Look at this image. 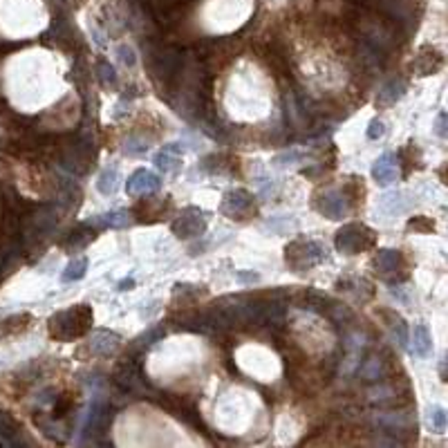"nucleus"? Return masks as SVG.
<instances>
[{
    "mask_svg": "<svg viewBox=\"0 0 448 448\" xmlns=\"http://www.w3.org/2000/svg\"><path fill=\"white\" fill-rule=\"evenodd\" d=\"M54 155L58 159V164L67 168L74 175H85L90 171V166L94 162V146L90 142V137L69 133L63 137H54Z\"/></svg>",
    "mask_w": 448,
    "mask_h": 448,
    "instance_id": "nucleus-1",
    "label": "nucleus"
},
{
    "mask_svg": "<svg viewBox=\"0 0 448 448\" xmlns=\"http://www.w3.org/2000/svg\"><path fill=\"white\" fill-rule=\"evenodd\" d=\"M94 323V314L92 307L81 303L74 305L69 310L56 312L47 323L49 336L56 338V341H74V338H81L90 332V327Z\"/></svg>",
    "mask_w": 448,
    "mask_h": 448,
    "instance_id": "nucleus-2",
    "label": "nucleus"
},
{
    "mask_svg": "<svg viewBox=\"0 0 448 448\" xmlns=\"http://www.w3.org/2000/svg\"><path fill=\"white\" fill-rule=\"evenodd\" d=\"M323 260H327V249L316 240L298 238V240H292L285 249V263L296 274H303Z\"/></svg>",
    "mask_w": 448,
    "mask_h": 448,
    "instance_id": "nucleus-3",
    "label": "nucleus"
},
{
    "mask_svg": "<svg viewBox=\"0 0 448 448\" xmlns=\"http://www.w3.org/2000/svg\"><path fill=\"white\" fill-rule=\"evenodd\" d=\"M334 242H336V249L341 254L354 256V254H361V251H367V249H372L376 244V233L370 226L352 222V224H345L343 229H338Z\"/></svg>",
    "mask_w": 448,
    "mask_h": 448,
    "instance_id": "nucleus-4",
    "label": "nucleus"
},
{
    "mask_svg": "<svg viewBox=\"0 0 448 448\" xmlns=\"http://www.w3.org/2000/svg\"><path fill=\"white\" fill-rule=\"evenodd\" d=\"M372 265L381 281L390 283V285L406 281V276H408L404 256H401V251H395V249H379Z\"/></svg>",
    "mask_w": 448,
    "mask_h": 448,
    "instance_id": "nucleus-5",
    "label": "nucleus"
},
{
    "mask_svg": "<svg viewBox=\"0 0 448 448\" xmlns=\"http://www.w3.org/2000/svg\"><path fill=\"white\" fill-rule=\"evenodd\" d=\"M162 408H166L168 413H173L177 420L186 422L188 426H195V428H204L200 415H197V408L195 401L188 399L186 395H173V392H159V397L155 399Z\"/></svg>",
    "mask_w": 448,
    "mask_h": 448,
    "instance_id": "nucleus-6",
    "label": "nucleus"
},
{
    "mask_svg": "<svg viewBox=\"0 0 448 448\" xmlns=\"http://www.w3.org/2000/svg\"><path fill=\"white\" fill-rule=\"evenodd\" d=\"M113 383H115L124 395L137 392L139 388L148 385V381L144 379V372H142V363H139L137 358H133V356L122 358V363H119V365L115 367V372H113Z\"/></svg>",
    "mask_w": 448,
    "mask_h": 448,
    "instance_id": "nucleus-7",
    "label": "nucleus"
},
{
    "mask_svg": "<svg viewBox=\"0 0 448 448\" xmlns=\"http://www.w3.org/2000/svg\"><path fill=\"white\" fill-rule=\"evenodd\" d=\"M204 231H206V213L197 206L184 208L173 222V233L179 240H193V238L204 235Z\"/></svg>",
    "mask_w": 448,
    "mask_h": 448,
    "instance_id": "nucleus-8",
    "label": "nucleus"
},
{
    "mask_svg": "<svg viewBox=\"0 0 448 448\" xmlns=\"http://www.w3.org/2000/svg\"><path fill=\"white\" fill-rule=\"evenodd\" d=\"M316 211L330 217V220H343L350 211V200H347V195L343 191H338V188H327L325 193H321L316 197Z\"/></svg>",
    "mask_w": 448,
    "mask_h": 448,
    "instance_id": "nucleus-9",
    "label": "nucleus"
},
{
    "mask_svg": "<svg viewBox=\"0 0 448 448\" xmlns=\"http://www.w3.org/2000/svg\"><path fill=\"white\" fill-rule=\"evenodd\" d=\"M220 211L226 217H231V220H244V217L254 211V195L244 191V188H231V191H226L222 197Z\"/></svg>",
    "mask_w": 448,
    "mask_h": 448,
    "instance_id": "nucleus-10",
    "label": "nucleus"
},
{
    "mask_svg": "<svg viewBox=\"0 0 448 448\" xmlns=\"http://www.w3.org/2000/svg\"><path fill=\"white\" fill-rule=\"evenodd\" d=\"M260 56L278 76H290L292 56H290V49H287L281 41H269V43L260 45Z\"/></svg>",
    "mask_w": 448,
    "mask_h": 448,
    "instance_id": "nucleus-11",
    "label": "nucleus"
},
{
    "mask_svg": "<svg viewBox=\"0 0 448 448\" xmlns=\"http://www.w3.org/2000/svg\"><path fill=\"white\" fill-rule=\"evenodd\" d=\"M113 424V408L108 406L103 399H94L90 404V413H88V420H85V428L83 433L85 435H103L108 428Z\"/></svg>",
    "mask_w": 448,
    "mask_h": 448,
    "instance_id": "nucleus-12",
    "label": "nucleus"
},
{
    "mask_svg": "<svg viewBox=\"0 0 448 448\" xmlns=\"http://www.w3.org/2000/svg\"><path fill=\"white\" fill-rule=\"evenodd\" d=\"M159 186H162V179H159L157 173L148 171V168H139V171H135L128 177L126 191H128V195L139 197V195H151V193L159 191Z\"/></svg>",
    "mask_w": 448,
    "mask_h": 448,
    "instance_id": "nucleus-13",
    "label": "nucleus"
},
{
    "mask_svg": "<svg viewBox=\"0 0 448 448\" xmlns=\"http://www.w3.org/2000/svg\"><path fill=\"white\" fill-rule=\"evenodd\" d=\"M122 347V336L110 332V330H97L90 336L88 350L97 356H110Z\"/></svg>",
    "mask_w": 448,
    "mask_h": 448,
    "instance_id": "nucleus-14",
    "label": "nucleus"
},
{
    "mask_svg": "<svg viewBox=\"0 0 448 448\" xmlns=\"http://www.w3.org/2000/svg\"><path fill=\"white\" fill-rule=\"evenodd\" d=\"M376 424H379L385 435H413L417 433V424L410 420L408 415H401V413H388V415H379L376 417Z\"/></svg>",
    "mask_w": 448,
    "mask_h": 448,
    "instance_id": "nucleus-15",
    "label": "nucleus"
},
{
    "mask_svg": "<svg viewBox=\"0 0 448 448\" xmlns=\"http://www.w3.org/2000/svg\"><path fill=\"white\" fill-rule=\"evenodd\" d=\"M442 63H444L442 54L437 52L435 47L426 45V47L420 49V52H417L415 61H413V69H415L417 76H428V74L437 72V69L442 67Z\"/></svg>",
    "mask_w": 448,
    "mask_h": 448,
    "instance_id": "nucleus-16",
    "label": "nucleus"
},
{
    "mask_svg": "<svg viewBox=\"0 0 448 448\" xmlns=\"http://www.w3.org/2000/svg\"><path fill=\"white\" fill-rule=\"evenodd\" d=\"M94 238H97V229L90 222H81L63 238L61 247L67 249V251H78V249H83V247H88L90 242H92Z\"/></svg>",
    "mask_w": 448,
    "mask_h": 448,
    "instance_id": "nucleus-17",
    "label": "nucleus"
},
{
    "mask_svg": "<svg viewBox=\"0 0 448 448\" xmlns=\"http://www.w3.org/2000/svg\"><path fill=\"white\" fill-rule=\"evenodd\" d=\"M372 177L379 186H390L392 182H397V166H395L392 153H383L372 164Z\"/></svg>",
    "mask_w": 448,
    "mask_h": 448,
    "instance_id": "nucleus-18",
    "label": "nucleus"
},
{
    "mask_svg": "<svg viewBox=\"0 0 448 448\" xmlns=\"http://www.w3.org/2000/svg\"><path fill=\"white\" fill-rule=\"evenodd\" d=\"M184 148L179 144H166L162 151L155 155V166L164 173H173L179 166V159H182Z\"/></svg>",
    "mask_w": 448,
    "mask_h": 448,
    "instance_id": "nucleus-19",
    "label": "nucleus"
},
{
    "mask_svg": "<svg viewBox=\"0 0 448 448\" xmlns=\"http://www.w3.org/2000/svg\"><path fill=\"white\" fill-rule=\"evenodd\" d=\"M404 92H406V81H404V78H399V76H395V78H390V81H388L379 90V97H376V106H379V108L392 106V103H397L404 97Z\"/></svg>",
    "mask_w": 448,
    "mask_h": 448,
    "instance_id": "nucleus-20",
    "label": "nucleus"
},
{
    "mask_svg": "<svg viewBox=\"0 0 448 448\" xmlns=\"http://www.w3.org/2000/svg\"><path fill=\"white\" fill-rule=\"evenodd\" d=\"M408 341L413 343V354L417 356H428L433 350V336L428 332V327L424 323H417L415 330H413V336H408Z\"/></svg>",
    "mask_w": 448,
    "mask_h": 448,
    "instance_id": "nucleus-21",
    "label": "nucleus"
},
{
    "mask_svg": "<svg viewBox=\"0 0 448 448\" xmlns=\"http://www.w3.org/2000/svg\"><path fill=\"white\" fill-rule=\"evenodd\" d=\"M131 217H133V213H128V211H110V213L97 215L94 220H90V224L94 229H124L133 222Z\"/></svg>",
    "mask_w": 448,
    "mask_h": 448,
    "instance_id": "nucleus-22",
    "label": "nucleus"
},
{
    "mask_svg": "<svg viewBox=\"0 0 448 448\" xmlns=\"http://www.w3.org/2000/svg\"><path fill=\"white\" fill-rule=\"evenodd\" d=\"M32 318L27 314H16V316H9L5 321H0V336H12V334H21L25 332Z\"/></svg>",
    "mask_w": 448,
    "mask_h": 448,
    "instance_id": "nucleus-23",
    "label": "nucleus"
},
{
    "mask_svg": "<svg viewBox=\"0 0 448 448\" xmlns=\"http://www.w3.org/2000/svg\"><path fill=\"white\" fill-rule=\"evenodd\" d=\"M381 316L388 321V327H390L392 334L397 336V341H399V345L406 347V345H408V325H406L404 318H401L399 314H397V312H388V310H383Z\"/></svg>",
    "mask_w": 448,
    "mask_h": 448,
    "instance_id": "nucleus-24",
    "label": "nucleus"
},
{
    "mask_svg": "<svg viewBox=\"0 0 448 448\" xmlns=\"http://www.w3.org/2000/svg\"><path fill=\"white\" fill-rule=\"evenodd\" d=\"M97 188H99V193H103V195H115L117 193V188H119V171H117L115 166L113 168H106V171L99 175Z\"/></svg>",
    "mask_w": 448,
    "mask_h": 448,
    "instance_id": "nucleus-25",
    "label": "nucleus"
},
{
    "mask_svg": "<svg viewBox=\"0 0 448 448\" xmlns=\"http://www.w3.org/2000/svg\"><path fill=\"white\" fill-rule=\"evenodd\" d=\"M446 422H448V415H446V408L442 406H431L426 410V424L431 428L433 433H444L446 431Z\"/></svg>",
    "mask_w": 448,
    "mask_h": 448,
    "instance_id": "nucleus-26",
    "label": "nucleus"
},
{
    "mask_svg": "<svg viewBox=\"0 0 448 448\" xmlns=\"http://www.w3.org/2000/svg\"><path fill=\"white\" fill-rule=\"evenodd\" d=\"M85 272H88V258L78 256V258H74V260L65 267V272L61 274V281H63V283L81 281V278L85 276Z\"/></svg>",
    "mask_w": 448,
    "mask_h": 448,
    "instance_id": "nucleus-27",
    "label": "nucleus"
},
{
    "mask_svg": "<svg viewBox=\"0 0 448 448\" xmlns=\"http://www.w3.org/2000/svg\"><path fill=\"white\" fill-rule=\"evenodd\" d=\"M148 139L142 137V135H131L126 139V146H124V153L126 155H131V157H139V155H144L148 151Z\"/></svg>",
    "mask_w": 448,
    "mask_h": 448,
    "instance_id": "nucleus-28",
    "label": "nucleus"
},
{
    "mask_svg": "<svg viewBox=\"0 0 448 448\" xmlns=\"http://www.w3.org/2000/svg\"><path fill=\"white\" fill-rule=\"evenodd\" d=\"M72 408H74V397L65 392V395H58L54 397V415L56 420H63V417H67L69 413H72Z\"/></svg>",
    "mask_w": 448,
    "mask_h": 448,
    "instance_id": "nucleus-29",
    "label": "nucleus"
},
{
    "mask_svg": "<svg viewBox=\"0 0 448 448\" xmlns=\"http://www.w3.org/2000/svg\"><path fill=\"white\" fill-rule=\"evenodd\" d=\"M164 334H166L164 327H153V330L144 332L142 336L137 338V341H135V347H137V350H148V347H151L155 341H159V338H162Z\"/></svg>",
    "mask_w": 448,
    "mask_h": 448,
    "instance_id": "nucleus-30",
    "label": "nucleus"
},
{
    "mask_svg": "<svg viewBox=\"0 0 448 448\" xmlns=\"http://www.w3.org/2000/svg\"><path fill=\"white\" fill-rule=\"evenodd\" d=\"M97 72H99V81H101L106 88H110V85L115 88L117 85V72L108 61H99L97 63Z\"/></svg>",
    "mask_w": 448,
    "mask_h": 448,
    "instance_id": "nucleus-31",
    "label": "nucleus"
},
{
    "mask_svg": "<svg viewBox=\"0 0 448 448\" xmlns=\"http://www.w3.org/2000/svg\"><path fill=\"white\" fill-rule=\"evenodd\" d=\"M399 200H401V193H385V195L381 197V208H383L385 213H390V215L401 213L406 206H404Z\"/></svg>",
    "mask_w": 448,
    "mask_h": 448,
    "instance_id": "nucleus-32",
    "label": "nucleus"
},
{
    "mask_svg": "<svg viewBox=\"0 0 448 448\" xmlns=\"http://www.w3.org/2000/svg\"><path fill=\"white\" fill-rule=\"evenodd\" d=\"M0 435H3V437H12V440H14L16 435H21V433H18L16 422L7 413H3V410H0Z\"/></svg>",
    "mask_w": 448,
    "mask_h": 448,
    "instance_id": "nucleus-33",
    "label": "nucleus"
},
{
    "mask_svg": "<svg viewBox=\"0 0 448 448\" xmlns=\"http://www.w3.org/2000/svg\"><path fill=\"white\" fill-rule=\"evenodd\" d=\"M383 135H385V124L381 122V119H372L370 126H367V139L376 142V139H381Z\"/></svg>",
    "mask_w": 448,
    "mask_h": 448,
    "instance_id": "nucleus-34",
    "label": "nucleus"
},
{
    "mask_svg": "<svg viewBox=\"0 0 448 448\" xmlns=\"http://www.w3.org/2000/svg\"><path fill=\"white\" fill-rule=\"evenodd\" d=\"M408 229H415V231H433L435 229V222H431L428 217H424V215H420V217H413L410 222H408Z\"/></svg>",
    "mask_w": 448,
    "mask_h": 448,
    "instance_id": "nucleus-35",
    "label": "nucleus"
},
{
    "mask_svg": "<svg viewBox=\"0 0 448 448\" xmlns=\"http://www.w3.org/2000/svg\"><path fill=\"white\" fill-rule=\"evenodd\" d=\"M117 54H119V58H122V63L128 65V67H133V65L137 63V56H135V52H133V47L119 45V47H117Z\"/></svg>",
    "mask_w": 448,
    "mask_h": 448,
    "instance_id": "nucleus-36",
    "label": "nucleus"
},
{
    "mask_svg": "<svg viewBox=\"0 0 448 448\" xmlns=\"http://www.w3.org/2000/svg\"><path fill=\"white\" fill-rule=\"evenodd\" d=\"M235 281L240 285H254L260 281V276L254 274V272H235Z\"/></svg>",
    "mask_w": 448,
    "mask_h": 448,
    "instance_id": "nucleus-37",
    "label": "nucleus"
},
{
    "mask_svg": "<svg viewBox=\"0 0 448 448\" xmlns=\"http://www.w3.org/2000/svg\"><path fill=\"white\" fill-rule=\"evenodd\" d=\"M435 133H437V137H446V113H440V115H437Z\"/></svg>",
    "mask_w": 448,
    "mask_h": 448,
    "instance_id": "nucleus-38",
    "label": "nucleus"
},
{
    "mask_svg": "<svg viewBox=\"0 0 448 448\" xmlns=\"http://www.w3.org/2000/svg\"><path fill=\"white\" fill-rule=\"evenodd\" d=\"M133 285H135L133 281H124V283H122V285H119V287H122V290H124V287H133Z\"/></svg>",
    "mask_w": 448,
    "mask_h": 448,
    "instance_id": "nucleus-39",
    "label": "nucleus"
}]
</instances>
